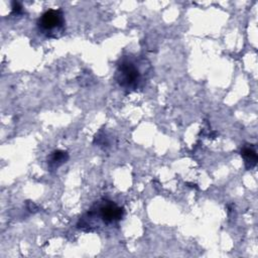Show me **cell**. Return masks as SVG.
<instances>
[{"label":"cell","mask_w":258,"mask_h":258,"mask_svg":"<svg viewBox=\"0 0 258 258\" xmlns=\"http://www.w3.org/2000/svg\"><path fill=\"white\" fill-rule=\"evenodd\" d=\"M241 156L244 159L246 169H252L256 166L258 157L254 145L247 144L241 149Z\"/></svg>","instance_id":"4"},{"label":"cell","mask_w":258,"mask_h":258,"mask_svg":"<svg viewBox=\"0 0 258 258\" xmlns=\"http://www.w3.org/2000/svg\"><path fill=\"white\" fill-rule=\"evenodd\" d=\"M39 31L47 37H57L64 28V17L59 9L45 11L37 21Z\"/></svg>","instance_id":"3"},{"label":"cell","mask_w":258,"mask_h":258,"mask_svg":"<svg viewBox=\"0 0 258 258\" xmlns=\"http://www.w3.org/2000/svg\"><path fill=\"white\" fill-rule=\"evenodd\" d=\"M124 215L123 208L119 207L112 201L103 200L101 202L96 203L88 213L80 220L78 223L79 228H89L90 224L98 218L104 225H110L113 223L119 222Z\"/></svg>","instance_id":"1"},{"label":"cell","mask_w":258,"mask_h":258,"mask_svg":"<svg viewBox=\"0 0 258 258\" xmlns=\"http://www.w3.org/2000/svg\"><path fill=\"white\" fill-rule=\"evenodd\" d=\"M69 159V154L63 150H54L50 153L47 159V164L49 169H56Z\"/></svg>","instance_id":"5"},{"label":"cell","mask_w":258,"mask_h":258,"mask_svg":"<svg viewBox=\"0 0 258 258\" xmlns=\"http://www.w3.org/2000/svg\"><path fill=\"white\" fill-rule=\"evenodd\" d=\"M11 8H12V13H14V14H19L22 11L21 4L19 2H16V1L12 2V7Z\"/></svg>","instance_id":"6"},{"label":"cell","mask_w":258,"mask_h":258,"mask_svg":"<svg viewBox=\"0 0 258 258\" xmlns=\"http://www.w3.org/2000/svg\"><path fill=\"white\" fill-rule=\"evenodd\" d=\"M115 80L124 90L134 91L142 81V74L133 60L124 58L117 66Z\"/></svg>","instance_id":"2"}]
</instances>
